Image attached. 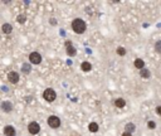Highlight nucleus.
Masks as SVG:
<instances>
[{"label":"nucleus","instance_id":"obj_1","mask_svg":"<svg viewBox=\"0 0 161 136\" xmlns=\"http://www.w3.org/2000/svg\"><path fill=\"white\" fill-rule=\"evenodd\" d=\"M86 28H87L86 23L82 19H79V18H77V19H74L72 21V29L77 34H83L86 32Z\"/></svg>","mask_w":161,"mask_h":136},{"label":"nucleus","instance_id":"obj_2","mask_svg":"<svg viewBox=\"0 0 161 136\" xmlns=\"http://www.w3.org/2000/svg\"><path fill=\"white\" fill-rule=\"evenodd\" d=\"M43 97L45 101L48 102H53L56 97H57V93H56V91L54 89H52V88H47L45 91H44V93H43Z\"/></svg>","mask_w":161,"mask_h":136},{"label":"nucleus","instance_id":"obj_3","mask_svg":"<svg viewBox=\"0 0 161 136\" xmlns=\"http://www.w3.org/2000/svg\"><path fill=\"white\" fill-rule=\"evenodd\" d=\"M48 125L52 129H58L60 126V120L57 116H49L48 117Z\"/></svg>","mask_w":161,"mask_h":136},{"label":"nucleus","instance_id":"obj_4","mask_svg":"<svg viewBox=\"0 0 161 136\" xmlns=\"http://www.w3.org/2000/svg\"><path fill=\"white\" fill-rule=\"evenodd\" d=\"M29 61H30V63H33V64H39V63L42 62V56L39 54L38 52H33V53L29 54Z\"/></svg>","mask_w":161,"mask_h":136},{"label":"nucleus","instance_id":"obj_5","mask_svg":"<svg viewBox=\"0 0 161 136\" xmlns=\"http://www.w3.org/2000/svg\"><path fill=\"white\" fill-rule=\"evenodd\" d=\"M28 131L32 135H37L39 131H40V126H39L37 122H30L28 125Z\"/></svg>","mask_w":161,"mask_h":136},{"label":"nucleus","instance_id":"obj_6","mask_svg":"<svg viewBox=\"0 0 161 136\" xmlns=\"http://www.w3.org/2000/svg\"><path fill=\"white\" fill-rule=\"evenodd\" d=\"M8 79L10 81V83H18L19 82V74L17 73V72H10L9 74H8Z\"/></svg>","mask_w":161,"mask_h":136},{"label":"nucleus","instance_id":"obj_7","mask_svg":"<svg viewBox=\"0 0 161 136\" xmlns=\"http://www.w3.org/2000/svg\"><path fill=\"white\" fill-rule=\"evenodd\" d=\"M1 110L4 112H10L13 110V105L10 103L9 101H4V102H1Z\"/></svg>","mask_w":161,"mask_h":136},{"label":"nucleus","instance_id":"obj_8","mask_svg":"<svg viewBox=\"0 0 161 136\" xmlns=\"http://www.w3.org/2000/svg\"><path fill=\"white\" fill-rule=\"evenodd\" d=\"M4 134H5V136H15V129L13 126H5Z\"/></svg>","mask_w":161,"mask_h":136},{"label":"nucleus","instance_id":"obj_9","mask_svg":"<svg viewBox=\"0 0 161 136\" xmlns=\"http://www.w3.org/2000/svg\"><path fill=\"white\" fill-rule=\"evenodd\" d=\"M1 30H3L4 34H10V33L13 32V27H11L10 24H8V23H5V24L1 25Z\"/></svg>","mask_w":161,"mask_h":136},{"label":"nucleus","instance_id":"obj_10","mask_svg":"<svg viewBox=\"0 0 161 136\" xmlns=\"http://www.w3.org/2000/svg\"><path fill=\"white\" fill-rule=\"evenodd\" d=\"M135 67L139 68V69L141 71V69H143V68H145V62H143L141 58L135 59Z\"/></svg>","mask_w":161,"mask_h":136},{"label":"nucleus","instance_id":"obj_11","mask_svg":"<svg viewBox=\"0 0 161 136\" xmlns=\"http://www.w3.org/2000/svg\"><path fill=\"white\" fill-rule=\"evenodd\" d=\"M125 105H126V101H125L123 98H116V100H114V106L116 107L122 108V107H125Z\"/></svg>","mask_w":161,"mask_h":136},{"label":"nucleus","instance_id":"obj_12","mask_svg":"<svg viewBox=\"0 0 161 136\" xmlns=\"http://www.w3.org/2000/svg\"><path fill=\"white\" fill-rule=\"evenodd\" d=\"M81 69H82L83 72H89V71L92 69V66H91L89 62H83V63L81 64Z\"/></svg>","mask_w":161,"mask_h":136},{"label":"nucleus","instance_id":"obj_13","mask_svg":"<svg viewBox=\"0 0 161 136\" xmlns=\"http://www.w3.org/2000/svg\"><path fill=\"white\" fill-rule=\"evenodd\" d=\"M140 76H141L142 78H145V79H147V78H150L151 73H150V71H149L147 68H143V69L140 71Z\"/></svg>","mask_w":161,"mask_h":136},{"label":"nucleus","instance_id":"obj_14","mask_svg":"<svg viewBox=\"0 0 161 136\" xmlns=\"http://www.w3.org/2000/svg\"><path fill=\"white\" fill-rule=\"evenodd\" d=\"M77 50L76 48L73 47V46H69V47H67V54L68 56H71V57H73V56H76Z\"/></svg>","mask_w":161,"mask_h":136},{"label":"nucleus","instance_id":"obj_15","mask_svg":"<svg viewBox=\"0 0 161 136\" xmlns=\"http://www.w3.org/2000/svg\"><path fill=\"white\" fill-rule=\"evenodd\" d=\"M88 130H89L91 132H97V131H98V125H97L96 122H91V124L88 125Z\"/></svg>","mask_w":161,"mask_h":136},{"label":"nucleus","instance_id":"obj_16","mask_svg":"<svg viewBox=\"0 0 161 136\" xmlns=\"http://www.w3.org/2000/svg\"><path fill=\"white\" fill-rule=\"evenodd\" d=\"M125 129H126V131H127V132H131V134H132L133 131L136 130V126H135V124H131V122H130V124H127V125H126Z\"/></svg>","mask_w":161,"mask_h":136},{"label":"nucleus","instance_id":"obj_17","mask_svg":"<svg viewBox=\"0 0 161 136\" xmlns=\"http://www.w3.org/2000/svg\"><path fill=\"white\" fill-rule=\"evenodd\" d=\"M25 20H27V17H25L24 14H20V15H18V18H17V21L20 23V24L25 23Z\"/></svg>","mask_w":161,"mask_h":136},{"label":"nucleus","instance_id":"obj_18","mask_svg":"<svg viewBox=\"0 0 161 136\" xmlns=\"http://www.w3.org/2000/svg\"><path fill=\"white\" fill-rule=\"evenodd\" d=\"M155 49H156V52H157L159 54H161V40L156 42V44H155Z\"/></svg>","mask_w":161,"mask_h":136},{"label":"nucleus","instance_id":"obj_19","mask_svg":"<svg viewBox=\"0 0 161 136\" xmlns=\"http://www.w3.org/2000/svg\"><path fill=\"white\" fill-rule=\"evenodd\" d=\"M117 54H118V56H125V54H126V49L122 48V47H118V48H117Z\"/></svg>","mask_w":161,"mask_h":136},{"label":"nucleus","instance_id":"obj_20","mask_svg":"<svg viewBox=\"0 0 161 136\" xmlns=\"http://www.w3.org/2000/svg\"><path fill=\"white\" fill-rule=\"evenodd\" d=\"M29 71H30V69H29V66L28 64H24V66H23V72H24L25 74H28Z\"/></svg>","mask_w":161,"mask_h":136},{"label":"nucleus","instance_id":"obj_21","mask_svg":"<svg viewBox=\"0 0 161 136\" xmlns=\"http://www.w3.org/2000/svg\"><path fill=\"white\" fill-rule=\"evenodd\" d=\"M147 126L150 127V129H155V127H156V124H155L154 121H150V122L147 124Z\"/></svg>","mask_w":161,"mask_h":136},{"label":"nucleus","instance_id":"obj_22","mask_svg":"<svg viewBox=\"0 0 161 136\" xmlns=\"http://www.w3.org/2000/svg\"><path fill=\"white\" fill-rule=\"evenodd\" d=\"M156 112H157V115H160V116H161V106L156 107Z\"/></svg>","mask_w":161,"mask_h":136},{"label":"nucleus","instance_id":"obj_23","mask_svg":"<svg viewBox=\"0 0 161 136\" xmlns=\"http://www.w3.org/2000/svg\"><path fill=\"white\" fill-rule=\"evenodd\" d=\"M122 136H132V134H131V132H127V131H125V132L122 134Z\"/></svg>","mask_w":161,"mask_h":136}]
</instances>
